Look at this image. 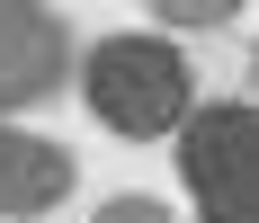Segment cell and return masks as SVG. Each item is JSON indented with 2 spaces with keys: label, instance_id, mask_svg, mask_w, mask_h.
Returning <instances> with one entry per match:
<instances>
[{
  "label": "cell",
  "instance_id": "obj_1",
  "mask_svg": "<svg viewBox=\"0 0 259 223\" xmlns=\"http://www.w3.org/2000/svg\"><path fill=\"white\" fill-rule=\"evenodd\" d=\"M90 107L116 134H170L188 116V54L161 36H107L90 54Z\"/></svg>",
  "mask_w": 259,
  "mask_h": 223
},
{
  "label": "cell",
  "instance_id": "obj_2",
  "mask_svg": "<svg viewBox=\"0 0 259 223\" xmlns=\"http://www.w3.org/2000/svg\"><path fill=\"white\" fill-rule=\"evenodd\" d=\"M179 170L197 188V214L206 223H259V116L241 99L197 107L179 125Z\"/></svg>",
  "mask_w": 259,
  "mask_h": 223
},
{
  "label": "cell",
  "instance_id": "obj_3",
  "mask_svg": "<svg viewBox=\"0 0 259 223\" xmlns=\"http://www.w3.org/2000/svg\"><path fill=\"white\" fill-rule=\"evenodd\" d=\"M63 80V18L45 0H0V107H36Z\"/></svg>",
  "mask_w": 259,
  "mask_h": 223
},
{
  "label": "cell",
  "instance_id": "obj_4",
  "mask_svg": "<svg viewBox=\"0 0 259 223\" xmlns=\"http://www.w3.org/2000/svg\"><path fill=\"white\" fill-rule=\"evenodd\" d=\"M72 197V152L0 125V214H45Z\"/></svg>",
  "mask_w": 259,
  "mask_h": 223
},
{
  "label": "cell",
  "instance_id": "obj_5",
  "mask_svg": "<svg viewBox=\"0 0 259 223\" xmlns=\"http://www.w3.org/2000/svg\"><path fill=\"white\" fill-rule=\"evenodd\" d=\"M161 18H179V27H206V18H233L241 0H152Z\"/></svg>",
  "mask_w": 259,
  "mask_h": 223
},
{
  "label": "cell",
  "instance_id": "obj_6",
  "mask_svg": "<svg viewBox=\"0 0 259 223\" xmlns=\"http://www.w3.org/2000/svg\"><path fill=\"white\" fill-rule=\"evenodd\" d=\"M99 223H170V214H161V205L152 197H116V205H107V214Z\"/></svg>",
  "mask_w": 259,
  "mask_h": 223
}]
</instances>
